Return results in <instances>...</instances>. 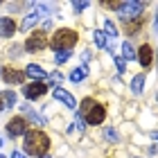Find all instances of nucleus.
<instances>
[{
	"label": "nucleus",
	"instance_id": "1",
	"mask_svg": "<svg viewBox=\"0 0 158 158\" xmlns=\"http://www.w3.org/2000/svg\"><path fill=\"white\" fill-rule=\"evenodd\" d=\"M25 152L30 156H45L48 149H50V138L43 131H39V129H34V131H27L25 133V142H23Z\"/></svg>",
	"mask_w": 158,
	"mask_h": 158
},
{
	"label": "nucleus",
	"instance_id": "2",
	"mask_svg": "<svg viewBox=\"0 0 158 158\" xmlns=\"http://www.w3.org/2000/svg\"><path fill=\"white\" fill-rule=\"evenodd\" d=\"M81 113H84V122L86 124H102L106 118V109L102 104H97L93 97H86L81 102Z\"/></svg>",
	"mask_w": 158,
	"mask_h": 158
},
{
	"label": "nucleus",
	"instance_id": "3",
	"mask_svg": "<svg viewBox=\"0 0 158 158\" xmlns=\"http://www.w3.org/2000/svg\"><path fill=\"white\" fill-rule=\"evenodd\" d=\"M75 43H77L75 30H56L52 41H50V45H52V50H56V52H63V50L75 48Z\"/></svg>",
	"mask_w": 158,
	"mask_h": 158
},
{
	"label": "nucleus",
	"instance_id": "4",
	"mask_svg": "<svg viewBox=\"0 0 158 158\" xmlns=\"http://www.w3.org/2000/svg\"><path fill=\"white\" fill-rule=\"evenodd\" d=\"M142 9H145V2H122L118 11H120V18L124 23H129V20H138Z\"/></svg>",
	"mask_w": 158,
	"mask_h": 158
},
{
	"label": "nucleus",
	"instance_id": "5",
	"mask_svg": "<svg viewBox=\"0 0 158 158\" xmlns=\"http://www.w3.org/2000/svg\"><path fill=\"white\" fill-rule=\"evenodd\" d=\"M45 14H48V5H41V2H39V5H34V7H32V11L23 18V23H20V30L27 32L30 27L36 25L39 20H41V16H45Z\"/></svg>",
	"mask_w": 158,
	"mask_h": 158
},
{
	"label": "nucleus",
	"instance_id": "6",
	"mask_svg": "<svg viewBox=\"0 0 158 158\" xmlns=\"http://www.w3.org/2000/svg\"><path fill=\"white\" fill-rule=\"evenodd\" d=\"M45 45H48V34L43 32V30L32 32V34H30V39H27V43H25L27 52H41V50L45 48Z\"/></svg>",
	"mask_w": 158,
	"mask_h": 158
},
{
	"label": "nucleus",
	"instance_id": "7",
	"mask_svg": "<svg viewBox=\"0 0 158 158\" xmlns=\"http://www.w3.org/2000/svg\"><path fill=\"white\" fill-rule=\"evenodd\" d=\"M7 133L11 135V138H18V135H25L27 133V120L25 118H11L9 122H7Z\"/></svg>",
	"mask_w": 158,
	"mask_h": 158
},
{
	"label": "nucleus",
	"instance_id": "8",
	"mask_svg": "<svg viewBox=\"0 0 158 158\" xmlns=\"http://www.w3.org/2000/svg\"><path fill=\"white\" fill-rule=\"evenodd\" d=\"M48 93V86L43 84V81H36V84H30L27 88H23V95L27 97V99H39V97H43Z\"/></svg>",
	"mask_w": 158,
	"mask_h": 158
},
{
	"label": "nucleus",
	"instance_id": "9",
	"mask_svg": "<svg viewBox=\"0 0 158 158\" xmlns=\"http://www.w3.org/2000/svg\"><path fill=\"white\" fill-rule=\"evenodd\" d=\"M2 79H5L7 84H23V81H25V70L2 68Z\"/></svg>",
	"mask_w": 158,
	"mask_h": 158
},
{
	"label": "nucleus",
	"instance_id": "10",
	"mask_svg": "<svg viewBox=\"0 0 158 158\" xmlns=\"http://www.w3.org/2000/svg\"><path fill=\"white\" fill-rule=\"evenodd\" d=\"M52 95H54V99H59V102H63V104L68 106V109H75V106H77L75 97L70 95L68 90H63V88H54V90H52Z\"/></svg>",
	"mask_w": 158,
	"mask_h": 158
},
{
	"label": "nucleus",
	"instance_id": "11",
	"mask_svg": "<svg viewBox=\"0 0 158 158\" xmlns=\"http://www.w3.org/2000/svg\"><path fill=\"white\" fill-rule=\"evenodd\" d=\"M14 32H16V23H14L11 18L2 16V18H0V39H7V36H11Z\"/></svg>",
	"mask_w": 158,
	"mask_h": 158
},
{
	"label": "nucleus",
	"instance_id": "12",
	"mask_svg": "<svg viewBox=\"0 0 158 158\" xmlns=\"http://www.w3.org/2000/svg\"><path fill=\"white\" fill-rule=\"evenodd\" d=\"M138 59H140V63H142V68H149V66H152V59H154L152 45H142V48L138 50Z\"/></svg>",
	"mask_w": 158,
	"mask_h": 158
},
{
	"label": "nucleus",
	"instance_id": "13",
	"mask_svg": "<svg viewBox=\"0 0 158 158\" xmlns=\"http://www.w3.org/2000/svg\"><path fill=\"white\" fill-rule=\"evenodd\" d=\"M16 104V93L14 90H2L0 93V113H2L7 106H14Z\"/></svg>",
	"mask_w": 158,
	"mask_h": 158
},
{
	"label": "nucleus",
	"instance_id": "14",
	"mask_svg": "<svg viewBox=\"0 0 158 158\" xmlns=\"http://www.w3.org/2000/svg\"><path fill=\"white\" fill-rule=\"evenodd\" d=\"M25 75H30L32 79H39V81L48 77V73H45V70H43L41 66H36V63H30V66L25 68Z\"/></svg>",
	"mask_w": 158,
	"mask_h": 158
},
{
	"label": "nucleus",
	"instance_id": "15",
	"mask_svg": "<svg viewBox=\"0 0 158 158\" xmlns=\"http://www.w3.org/2000/svg\"><path fill=\"white\" fill-rule=\"evenodd\" d=\"M86 75H88V68H86V66H84V68H75L73 73H70V81L77 84V81H81Z\"/></svg>",
	"mask_w": 158,
	"mask_h": 158
},
{
	"label": "nucleus",
	"instance_id": "16",
	"mask_svg": "<svg viewBox=\"0 0 158 158\" xmlns=\"http://www.w3.org/2000/svg\"><path fill=\"white\" fill-rule=\"evenodd\" d=\"M142 86H145V75L133 77V81H131V90L135 93V95H140V93H142Z\"/></svg>",
	"mask_w": 158,
	"mask_h": 158
},
{
	"label": "nucleus",
	"instance_id": "17",
	"mask_svg": "<svg viewBox=\"0 0 158 158\" xmlns=\"http://www.w3.org/2000/svg\"><path fill=\"white\" fill-rule=\"evenodd\" d=\"M122 56L124 59H135V52H133V48H131V43H122Z\"/></svg>",
	"mask_w": 158,
	"mask_h": 158
},
{
	"label": "nucleus",
	"instance_id": "18",
	"mask_svg": "<svg viewBox=\"0 0 158 158\" xmlns=\"http://www.w3.org/2000/svg\"><path fill=\"white\" fill-rule=\"evenodd\" d=\"M95 43H97L99 48H109V41H106V34H104L102 30H97V32H95Z\"/></svg>",
	"mask_w": 158,
	"mask_h": 158
},
{
	"label": "nucleus",
	"instance_id": "19",
	"mask_svg": "<svg viewBox=\"0 0 158 158\" xmlns=\"http://www.w3.org/2000/svg\"><path fill=\"white\" fill-rule=\"evenodd\" d=\"M140 25H142V18H138V20H129V23L124 25V30H127L129 34H133L135 30H140Z\"/></svg>",
	"mask_w": 158,
	"mask_h": 158
},
{
	"label": "nucleus",
	"instance_id": "20",
	"mask_svg": "<svg viewBox=\"0 0 158 158\" xmlns=\"http://www.w3.org/2000/svg\"><path fill=\"white\" fill-rule=\"evenodd\" d=\"M104 138L111 140V142H120V135H118L115 129H104Z\"/></svg>",
	"mask_w": 158,
	"mask_h": 158
},
{
	"label": "nucleus",
	"instance_id": "21",
	"mask_svg": "<svg viewBox=\"0 0 158 158\" xmlns=\"http://www.w3.org/2000/svg\"><path fill=\"white\" fill-rule=\"evenodd\" d=\"M104 30H106V36H111V39L118 36V30H115V25H113L111 20H106V23H104Z\"/></svg>",
	"mask_w": 158,
	"mask_h": 158
},
{
	"label": "nucleus",
	"instance_id": "22",
	"mask_svg": "<svg viewBox=\"0 0 158 158\" xmlns=\"http://www.w3.org/2000/svg\"><path fill=\"white\" fill-rule=\"evenodd\" d=\"M70 59V50H63V52H56V56H54V61L56 63H66Z\"/></svg>",
	"mask_w": 158,
	"mask_h": 158
},
{
	"label": "nucleus",
	"instance_id": "23",
	"mask_svg": "<svg viewBox=\"0 0 158 158\" xmlns=\"http://www.w3.org/2000/svg\"><path fill=\"white\" fill-rule=\"evenodd\" d=\"M61 79H63V75H61V73H52V75L48 77V81L56 86V84H61Z\"/></svg>",
	"mask_w": 158,
	"mask_h": 158
},
{
	"label": "nucleus",
	"instance_id": "24",
	"mask_svg": "<svg viewBox=\"0 0 158 158\" xmlns=\"http://www.w3.org/2000/svg\"><path fill=\"white\" fill-rule=\"evenodd\" d=\"M73 9L79 14V11H84V9H88V2H73Z\"/></svg>",
	"mask_w": 158,
	"mask_h": 158
},
{
	"label": "nucleus",
	"instance_id": "25",
	"mask_svg": "<svg viewBox=\"0 0 158 158\" xmlns=\"http://www.w3.org/2000/svg\"><path fill=\"white\" fill-rule=\"evenodd\" d=\"M115 66H118V70H120V75L124 73V68H127V66H124V59H120V56H115Z\"/></svg>",
	"mask_w": 158,
	"mask_h": 158
},
{
	"label": "nucleus",
	"instance_id": "26",
	"mask_svg": "<svg viewBox=\"0 0 158 158\" xmlns=\"http://www.w3.org/2000/svg\"><path fill=\"white\" fill-rule=\"evenodd\" d=\"M104 7H106V9H120L122 2H104Z\"/></svg>",
	"mask_w": 158,
	"mask_h": 158
},
{
	"label": "nucleus",
	"instance_id": "27",
	"mask_svg": "<svg viewBox=\"0 0 158 158\" xmlns=\"http://www.w3.org/2000/svg\"><path fill=\"white\" fill-rule=\"evenodd\" d=\"M18 54H20V48H18V45H14V48L9 50V56H18Z\"/></svg>",
	"mask_w": 158,
	"mask_h": 158
},
{
	"label": "nucleus",
	"instance_id": "28",
	"mask_svg": "<svg viewBox=\"0 0 158 158\" xmlns=\"http://www.w3.org/2000/svg\"><path fill=\"white\" fill-rule=\"evenodd\" d=\"M75 122H77V127L84 131V127H86V124H84V118H81V115H77V118H75Z\"/></svg>",
	"mask_w": 158,
	"mask_h": 158
},
{
	"label": "nucleus",
	"instance_id": "29",
	"mask_svg": "<svg viewBox=\"0 0 158 158\" xmlns=\"http://www.w3.org/2000/svg\"><path fill=\"white\" fill-rule=\"evenodd\" d=\"M11 158H27V156H25L23 152H14V154H11Z\"/></svg>",
	"mask_w": 158,
	"mask_h": 158
},
{
	"label": "nucleus",
	"instance_id": "30",
	"mask_svg": "<svg viewBox=\"0 0 158 158\" xmlns=\"http://www.w3.org/2000/svg\"><path fill=\"white\" fill-rule=\"evenodd\" d=\"M88 59H90V54H88V52H86V50H84V54H81V61L86 63V61H88Z\"/></svg>",
	"mask_w": 158,
	"mask_h": 158
},
{
	"label": "nucleus",
	"instance_id": "31",
	"mask_svg": "<svg viewBox=\"0 0 158 158\" xmlns=\"http://www.w3.org/2000/svg\"><path fill=\"white\" fill-rule=\"evenodd\" d=\"M154 27H156V32H158V11H156V20H154Z\"/></svg>",
	"mask_w": 158,
	"mask_h": 158
},
{
	"label": "nucleus",
	"instance_id": "32",
	"mask_svg": "<svg viewBox=\"0 0 158 158\" xmlns=\"http://www.w3.org/2000/svg\"><path fill=\"white\" fill-rule=\"evenodd\" d=\"M152 138H154V140L158 142V131H154V133H152Z\"/></svg>",
	"mask_w": 158,
	"mask_h": 158
},
{
	"label": "nucleus",
	"instance_id": "33",
	"mask_svg": "<svg viewBox=\"0 0 158 158\" xmlns=\"http://www.w3.org/2000/svg\"><path fill=\"white\" fill-rule=\"evenodd\" d=\"M0 77H2V68H0Z\"/></svg>",
	"mask_w": 158,
	"mask_h": 158
},
{
	"label": "nucleus",
	"instance_id": "34",
	"mask_svg": "<svg viewBox=\"0 0 158 158\" xmlns=\"http://www.w3.org/2000/svg\"><path fill=\"white\" fill-rule=\"evenodd\" d=\"M0 147H2V138H0Z\"/></svg>",
	"mask_w": 158,
	"mask_h": 158
},
{
	"label": "nucleus",
	"instance_id": "35",
	"mask_svg": "<svg viewBox=\"0 0 158 158\" xmlns=\"http://www.w3.org/2000/svg\"><path fill=\"white\" fill-rule=\"evenodd\" d=\"M43 158H50V156H43Z\"/></svg>",
	"mask_w": 158,
	"mask_h": 158
},
{
	"label": "nucleus",
	"instance_id": "36",
	"mask_svg": "<svg viewBox=\"0 0 158 158\" xmlns=\"http://www.w3.org/2000/svg\"><path fill=\"white\" fill-rule=\"evenodd\" d=\"M0 158H5V156H0Z\"/></svg>",
	"mask_w": 158,
	"mask_h": 158
},
{
	"label": "nucleus",
	"instance_id": "37",
	"mask_svg": "<svg viewBox=\"0 0 158 158\" xmlns=\"http://www.w3.org/2000/svg\"><path fill=\"white\" fill-rule=\"evenodd\" d=\"M156 56H158V52H156Z\"/></svg>",
	"mask_w": 158,
	"mask_h": 158
}]
</instances>
